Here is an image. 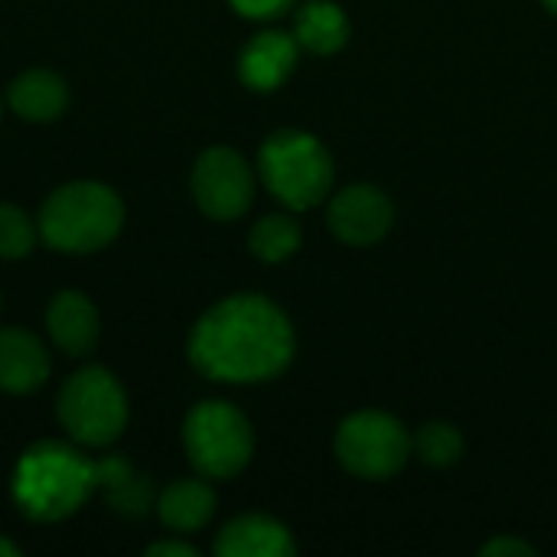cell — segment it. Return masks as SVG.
<instances>
[{
    "label": "cell",
    "instance_id": "1",
    "mask_svg": "<svg viewBox=\"0 0 557 557\" xmlns=\"http://www.w3.org/2000/svg\"><path fill=\"white\" fill-rule=\"evenodd\" d=\"M189 362L225 385L277 379L294 359V330L277 304L261 294H235L209 307L189 333Z\"/></svg>",
    "mask_w": 557,
    "mask_h": 557
},
{
    "label": "cell",
    "instance_id": "2",
    "mask_svg": "<svg viewBox=\"0 0 557 557\" xmlns=\"http://www.w3.org/2000/svg\"><path fill=\"white\" fill-rule=\"evenodd\" d=\"M98 490V460L65 441H39L26 447L10 483L16 509L33 522H62L75 516Z\"/></svg>",
    "mask_w": 557,
    "mask_h": 557
},
{
    "label": "cell",
    "instance_id": "3",
    "mask_svg": "<svg viewBox=\"0 0 557 557\" xmlns=\"http://www.w3.org/2000/svg\"><path fill=\"white\" fill-rule=\"evenodd\" d=\"M39 238L59 255H91L108 248L124 225L121 196L95 180H75L49 193L39 215Z\"/></svg>",
    "mask_w": 557,
    "mask_h": 557
},
{
    "label": "cell",
    "instance_id": "4",
    "mask_svg": "<svg viewBox=\"0 0 557 557\" xmlns=\"http://www.w3.org/2000/svg\"><path fill=\"white\" fill-rule=\"evenodd\" d=\"M55 414L72 444L101 450L124 434L131 405L114 372L88 366L65 379L55 398Z\"/></svg>",
    "mask_w": 557,
    "mask_h": 557
},
{
    "label": "cell",
    "instance_id": "5",
    "mask_svg": "<svg viewBox=\"0 0 557 557\" xmlns=\"http://www.w3.org/2000/svg\"><path fill=\"white\" fill-rule=\"evenodd\" d=\"M261 183L274 199L304 212L323 202L333 186L330 150L307 131H277L258 150Z\"/></svg>",
    "mask_w": 557,
    "mask_h": 557
},
{
    "label": "cell",
    "instance_id": "6",
    "mask_svg": "<svg viewBox=\"0 0 557 557\" xmlns=\"http://www.w3.org/2000/svg\"><path fill=\"white\" fill-rule=\"evenodd\" d=\"M183 450L193 470L206 480H232L238 476L251 454L255 434L248 418L228 401H199L183 421Z\"/></svg>",
    "mask_w": 557,
    "mask_h": 557
},
{
    "label": "cell",
    "instance_id": "7",
    "mask_svg": "<svg viewBox=\"0 0 557 557\" xmlns=\"http://www.w3.org/2000/svg\"><path fill=\"white\" fill-rule=\"evenodd\" d=\"M339 463L362 480H388L411 457V437L398 418L385 411H359L336 431Z\"/></svg>",
    "mask_w": 557,
    "mask_h": 557
},
{
    "label": "cell",
    "instance_id": "8",
    "mask_svg": "<svg viewBox=\"0 0 557 557\" xmlns=\"http://www.w3.org/2000/svg\"><path fill=\"white\" fill-rule=\"evenodd\" d=\"M193 199L215 222H232L255 199V170L232 147H209L193 166Z\"/></svg>",
    "mask_w": 557,
    "mask_h": 557
},
{
    "label": "cell",
    "instance_id": "9",
    "mask_svg": "<svg viewBox=\"0 0 557 557\" xmlns=\"http://www.w3.org/2000/svg\"><path fill=\"white\" fill-rule=\"evenodd\" d=\"M326 219L339 242L366 248L388 235V228L395 222V206L379 186L359 183V186H346L343 193L333 196Z\"/></svg>",
    "mask_w": 557,
    "mask_h": 557
},
{
    "label": "cell",
    "instance_id": "10",
    "mask_svg": "<svg viewBox=\"0 0 557 557\" xmlns=\"http://www.w3.org/2000/svg\"><path fill=\"white\" fill-rule=\"evenodd\" d=\"M52 359L46 343L23 326H0V392L33 395L46 385Z\"/></svg>",
    "mask_w": 557,
    "mask_h": 557
},
{
    "label": "cell",
    "instance_id": "11",
    "mask_svg": "<svg viewBox=\"0 0 557 557\" xmlns=\"http://www.w3.org/2000/svg\"><path fill=\"white\" fill-rule=\"evenodd\" d=\"M46 333L65 356L85 359L101 339V317L82 290H59L46 307Z\"/></svg>",
    "mask_w": 557,
    "mask_h": 557
},
{
    "label": "cell",
    "instance_id": "12",
    "mask_svg": "<svg viewBox=\"0 0 557 557\" xmlns=\"http://www.w3.org/2000/svg\"><path fill=\"white\" fill-rule=\"evenodd\" d=\"M297 52H300L297 36L281 33V29L258 33L245 42V49L238 55V78L251 91H274L294 75Z\"/></svg>",
    "mask_w": 557,
    "mask_h": 557
},
{
    "label": "cell",
    "instance_id": "13",
    "mask_svg": "<svg viewBox=\"0 0 557 557\" xmlns=\"http://www.w3.org/2000/svg\"><path fill=\"white\" fill-rule=\"evenodd\" d=\"M7 104L16 117L29 124L59 121L69 108V85L59 72L49 69H26L7 85Z\"/></svg>",
    "mask_w": 557,
    "mask_h": 557
},
{
    "label": "cell",
    "instance_id": "14",
    "mask_svg": "<svg viewBox=\"0 0 557 557\" xmlns=\"http://www.w3.org/2000/svg\"><path fill=\"white\" fill-rule=\"evenodd\" d=\"M212 552L219 557H290L297 545L277 519L238 516L219 532Z\"/></svg>",
    "mask_w": 557,
    "mask_h": 557
},
{
    "label": "cell",
    "instance_id": "15",
    "mask_svg": "<svg viewBox=\"0 0 557 557\" xmlns=\"http://www.w3.org/2000/svg\"><path fill=\"white\" fill-rule=\"evenodd\" d=\"M157 516L176 535L199 532L215 516V490L206 483V476L202 480H176L160 493Z\"/></svg>",
    "mask_w": 557,
    "mask_h": 557
},
{
    "label": "cell",
    "instance_id": "16",
    "mask_svg": "<svg viewBox=\"0 0 557 557\" xmlns=\"http://www.w3.org/2000/svg\"><path fill=\"white\" fill-rule=\"evenodd\" d=\"M297 42L313 55H333L349 42V20L333 0H310L297 10Z\"/></svg>",
    "mask_w": 557,
    "mask_h": 557
},
{
    "label": "cell",
    "instance_id": "17",
    "mask_svg": "<svg viewBox=\"0 0 557 557\" xmlns=\"http://www.w3.org/2000/svg\"><path fill=\"white\" fill-rule=\"evenodd\" d=\"M98 467H101V486L108 490V499H111L114 512L131 516V519H140L144 512H150L153 490H150L147 476L134 473V467L117 460V457L98 460Z\"/></svg>",
    "mask_w": 557,
    "mask_h": 557
},
{
    "label": "cell",
    "instance_id": "18",
    "mask_svg": "<svg viewBox=\"0 0 557 557\" xmlns=\"http://www.w3.org/2000/svg\"><path fill=\"white\" fill-rule=\"evenodd\" d=\"M300 225L297 219L284 215V212H274V215H264L251 225L248 232V248L255 258L268 261V264H277V261H287L297 248H300Z\"/></svg>",
    "mask_w": 557,
    "mask_h": 557
},
{
    "label": "cell",
    "instance_id": "19",
    "mask_svg": "<svg viewBox=\"0 0 557 557\" xmlns=\"http://www.w3.org/2000/svg\"><path fill=\"white\" fill-rule=\"evenodd\" d=\"M411 454H418L428 467H454L463 457V434L454 424L431 421L411 437Z\"/></svg>",
    "mask_w": 557,
    "mask_h": 557
},
{
    "label": "cell",
    "instance_id": "20",
    "mask_svg": "<svg viewBox=\"0 0 557 557\" xmlns=\"http://www.w3.org/2000/svg\"><path fill=\"white\" fill-rule=\"evenodd\" d=\"M39 242V225L20 206L0 202V261L26 258Z\"/></svg>",
    "mask_w": 557,
    "mask_h": 557
},
{
    "label": "cell",
    "instance_id": "21",
    "mask_svg": "<svg viewBox=\"0 0 557 557\" xmlns=\"http://www.w3.org/2000/svg\"><path fill=\"white\" fill-rule=\"evenodd\" d=\"M228 3L245 20H274L294 7V0H228Z\"/></svg>",
    "mask_w": 557,
    "mask_h": 557
},
{
    "label": "cell",
    "instance_id": "22",
    "mask_svg": "<svg viewBox=\"0 0 557 557\" xmlns=\"http://www.w3.org/2000/svg\"><path fill=\"white\" fill-rule=\"evenodd\" d=\"M483 555L486 557H499V555L529 557V555H535V548H532L529 542H519V539H493L490 545H483Z\"/></svg>",
    "mask_w": 557,
    "mask_h": 557
},
{
    "label": "cell",
    "instance_id": "23",
    "mask_svg": "<svg viewBox=\"0 0 557 557\" xmlns=\"http://www.w3.org/2000/svg\"><path fill=\"white\" fill-rule=\"evenodd\" d=\"M147 555L150 557H196L199 552H196L193 545L180 542V539H170V542H153V545L147 548Z\"/></svg>",
    "mask_w": 557,
    "mask_h": 557
},
{
    "label": "cell",
    "instance_id": "24",
    "mask_svg": "<svg viewBox=\"0 0 557 557\" xmlns=\"http://www.w3.org/2000/svg\"><path fill=\"white\" fill-rule=\"evenodd\" d=\"M20 555V548L13 545V542H7L3 535H0V557H16Z\"/></svg>",
    "mask_w": 557,
    "mask_h": 557
},
{
    "label": "cell",
    "instance_id": "25",
    "mask_svg": "<svg viewBox=\"0 0 557 557\" xmlns=\"http://www.w3.org/2000/svg\"><path fill=\"white\" fill-rule=\"evenodd\" d=\"M545 7H548V10L557 16V0H545Z\"/></svg>",
    "mask_w": 557,
    "mask_h": 557
},
{
    "label": "cell",
    "instance_id": "26",
    "mask_svg": "<svg viewBox=\"0 0 557 557\" xmlns=\"http://www.w3.org/2000/svg\"><path fill=\"white\" fill-rule=\"evenodd\" d=\"M0 307H3V297H0Z\"/></svg>",
    "mask_w": 557,
    "mask_h": 557
},
{
    "label": "cell",
    "instance_id": "27",
    "mask_svg": "<svg viewBox=\"0 0 557 557\" xmlns=\"http://www.w3.org/2000/svg\"><path fill=\"white\" fill-rule=\"evenodd\" d=\"M0 114H3V104H0Z\"/></svg>",
    "mask_w": 557,
    "mask_h": 557
}]
</instances>
